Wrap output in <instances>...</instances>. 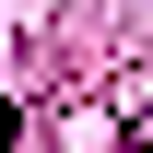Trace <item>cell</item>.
Returning <instances> with one entry per match:
<instances>
[{
	"label": "cell",
	"mask_w": 153,
	"mask_h": 153,
	"mask_svg": "<svg viewBox=\"0 0 153 153\" xmlns=\"http://www.w3.org/2000/svg\"><path fill=\"white\" fill-rule=\"evenodd\" d=\"M130 153H153V141H130Z\"/></svg>",
	"instance_id": "cell-1"
}]
</instances>
